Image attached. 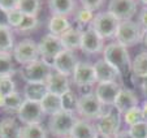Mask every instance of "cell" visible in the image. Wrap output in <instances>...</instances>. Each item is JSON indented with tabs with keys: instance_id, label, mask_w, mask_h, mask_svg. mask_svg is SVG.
<instances>
[{
	"instance_id": "obj_1",
	"label": "cell",
	"mask_w": 147,
	"mask_h": 138,
	"mask_svg": "<svg viewBox=\"0 0 147 138\" xmlns=\"http://www.w3.org/2000/svg\"><path fill=\"white\" fill-rule=\"evenodd\" d=\"M103 59L108 64H111L121 77L129 74L131 72V60L129 56L128 48L121 46L117 42L107 44L103 50Z\"/></svg>"
},
{
	"instance_id": "obj_2",
	"label": "cell",
	"mask_w": 147,
	"mask_h": 138,
	"mask_svg": "<svg viewBox=\"0 0 147 138\" xmlns=\"http://www.w3.org/2000/svg\"><path fill=\"white\" fill-rule=\"evenodd\" d=\"M77 113L81 119L85 120H99L106 113V106L98 99L95 93H85L78 97Z\"/></svg>"
},
{
	"instance_id": "obj_3",
	"label": "cell",
	"mask_w": 147,
	"mask_h": 138,
	"mask_svg": "<svg viewBox=\"0 0 147 138\" xmlns=\"http://www.w3.org/2000/svg\"><path fill=\"white\" fill-rule=\"evenodd\" d=\"M77 120L78 117L76 116V113L63 110L60 112L52 115V116H50V120H48V132L56 138L69 137Z\"/></svg>"
},
{
	"instance_id": "obj_4",
	"label": "cell",
	"mask_w": 147,
	"mask_h": 138,
	"mask_svg": "<svg viewBox=\"0 0 147 138\" xmlns=\"http://www.w3.org/2000/svg\"><path fill=\"white\" fill-rule=\"evenodd\" d=\"M143 29L141 28L138 22L133 20H125L121 21L117 29V33L115 35L116 42L124 47H133L137 43L142 42L143 39Z\"/></svg>"
},
{
	"instance_id": "obj_5",
	"label": "cell",
	"mask_w": 147,
	"mask_h": 138,
	"mask_svg": "<svg viewBox=\"0 0 147 138\" xmlns=\"http://www.w3.org/2000/svg\"><path fill=\"white\" fill-rule=\"evenodd\" d=\"M12 56H13L14 61L20 65H28L34 61L40 59V53H39L38 43H35L31 39H22L18 43L14 44V48L12 51Z\"/></svg>"
},
{
	"instance_id": "obj_6",
	"label": "cell",
	"mask_w": 147,
	"mask_h": 138,
	"mask_svg": "<svg viewBox=\"0 0 147 138\" xmlns=\"http://www.w3.org/2000/svg\"><path fill=\"white\" fill-rule=\"evenodd\" d=\"M120 22L121 21L115 14H112L109 11H106L95 14L91 26L96 30V33L103 39H108V38H115Z\"/></svg>"
},
{
	"instance_id": "obj_7",
	"label": "cell",
	"mask_w": 147,
	"mask_h": 138,
	"mask_svg": "<svg viewBox=\"0 0 147 138\" xmlns=\"http://www.w3.org/2000/svg\"><path fill=\"white\" fill-rule=\"evenodd\" d=\"M52 72L51 65L39 59V60L34 61L31 64L24 65L20 69V76L25 81V83H31V82H46Z\"/></svg>"
},
{
	"instance_id": "obj_8",
	"label": "cell",
	"mask_w": 147,
	"mask_h": 138,
	"mask_svg": "<svg viewBox=\"0 0 147 138\" xmlns=\"http://www.w3.org/2000/svg\"><path fill=\"white\" fill-rule=\"evenodd\" d=\"M39 53H40V59L52 68V63L55 57L64 50V46L61 43L60 37H56L53 34L48 33L46 35L42 37V39L38 43Z\"/></svg>"
},
{
	"instance_id": "obj_9",
	"label": "cell",
	"mask_w": 147,
	"mask_h": 138,
	"mask_svg": "<svg viewBox=\"0 0 147 138\" xmlns=\"http://www.w3.org/2000/svg\"><path fill=\"white\" fill-rule=\"evenodd\" d=\"M120 125H121V113L115 107H108L106 113L98 120L96 128L100 135L113 138L120 132Z\"/></svg>"
},
{
	"instance_id": "obj_10",
	"label": "cell",
	"mask_w": 147,
	"mask_h": 138,
	"mask_svg": "<svg viewBox=\"0 0 147 138\" xmlns=\"http://www.w3.org/2000/svg\"><path fill=\"white\" fill-rule=\"evenodd\" d=\"M104 39L96 33L91 25L83 29L82 31V41H81L80 50L83 53L87 55H96V53L103 52L104 50Z\"/></svg>"
},
{
	"instance_id": "obj_11",
	"label": "cell",
	"mask_w": 147,
	"mask_h": 138,
	"mask_svg": "<svg viewBox=\"0 0 147 138\" xmlns=\"http://www.w3.org/2000/svg\"><path fill=\"white\" fill-rule=\"evenodd\" d=\"M45 116V112L40 107V103L24 100L22 106L17 111V119L24 125L29 124H40Z\"/></svg>"
},
{
	"instance_id": "obj_12",
	"label": "cell",
	"mask_w": 147,
	"mask_h": 138,
	"mask_svg": "<svg viewBox=\"0 0 147 138\" xmlns=\"http://www.w3.org/2000/svg\"><path fill=\"white\" fill-rule=\"evenodd\" d=\"M72 80L77 87H87V86H94L96 82V76H95L94 64L86 63V61H78L73 72Z\"/></svg>"
},
{
	"instance_id": "obj_13",
	"label": "cell",
	"mask_w": 147,
	"mask_h": 138,
	"mask_svg": "<svg viewBox=\"0 0 147 138\" xmlns=\"http://www.w3.org/2000/svg\"><path fill=\"white\" fill-rule=\"evenodd\" d=\"M77 64H78V59L76 56L74 51H69L64 48L55 57V60L52 63V69L56 70V72L61 73V74L72 77Z\"/></svg>"
},
{
	"instance_id": "obj_14",
	"label": "cell",
	"mask_w": 147,
	"mask_h": 138,
	"mask_svg": "<svg viewBox=\"0 0 147 138\" xmlns=\"http://www.w3.org/2000/svg\"><path fill=\"white\" fill-rule=\"evenodd\" d=\"M121 86L117 82H98L95 86V95L106 107H113Z\"/></svg>"
},
{
	"instance_id": "obj_15",
	"label": "cell",
	"mask_w": 147,
	"mask_h": 138,
	"mask_svg": "<svg viewBox=\"0 0 147 138\" xmlns=\"http://www.w3.org/2000/svg\"><path fill=\"white\" fill-rule=\"evenodd\" d=\"M108 11L120 21L131 20V17L137 13V3L136 0H111L108 4Z\"/></svg>"
},
{
	"instance_id": "obj_16",
	"label": "cell",
	"mask_w": 147,
	"mask_h": 138,
	"mask_svg": "<svg viewBox=\"0 0 147 138\" xmlns=\"http://www.w3.org/2000/svg\"><path fill=\"white\" fill-rule=\"evenodd\" d=\"M46 85H47L48 93H53V94L57 95H63L68 91H70V82H69V77L64 76L61 73L53 70L50 73L47 81H46Z\"/></svg>"
},
{
	"instance_id": "obj_17",
	"label": "cell",
	"mask_w": 147,
	"mask_h": 138,
	"mask_svg": "<svg viewBox=\"0 0 147 138\" xmlns=\"http://www.w3.org/2000/svg\"><path fill=\"white\" fill-rule=\"evenodd\" d=\"M96 82H117V78H120V73L116 69L108 64L104 59H100L94 64Z\"/></svg>"
},
{
	"instance_id": "obj_18",
	"label": "cell",
	"mask_w": 147,
	"mask_h": 138,
	"mask_svg": "<svg viewBox=\"0 0 147 138\" xmlns=\"http://www.w3.org/2000/svg\"><path fill=\"white\" fill-rule=\"evenodd\" d=\"M137 106H138V98H137L136 93L128 87H121L113 107L121 115H124L126 111H129L133 107H137Z\"/></svg>"
},
{
	"instance_id": "obj_19",
	"label": "cell",
	"mask_w": 147,
	"mask_h": 138,
	"mask_svg": "<svg viewBox=\"0 0 147 138\" xmlns=\"http://www.w3.org/2000/svg\"><path fill=\"white\" fill-rule=\"evenodd\" d=\"M72 138H98L99 137V132H98L96 125L91 124L89 120L85 119H78L74 124L72 133H70Z\"/></svg>"
},
{
	"instance_id": "obj_20",
	"label": "cell",
	"mask_w": 147,
	"mask_h": 138,
	"mask_svg": "<svg viewBox=\"0 0 147 138\" xmlns=\"http://www.w3.org/2000/svg\"><path fill=\"white\" fill-rule=\"evenodd\" d=\"M47 93L48 89L46 82H31V83H25L22 95L25 98V100L40 103L42 99L47 95Z\"/></svg>"
},
{
	"instance_id": "obj_21",
	"label": "cell",
	"mask_w": 147,
	"mask_h": 138,
	"mask_svg": "<svg viewBox=\"0 0 147 138\" xmlns=\"http://www.w3.org/2000/svg\"><path fill=\"white\" fill-rule=\"evenodd\" d=\"M48 8L52 16L65 17H69L77 9L74 0H48Z\"/></svg>"
},
{
	"instance_id": "obj_22",
	"label": "cell",
	"mask_w": 147,
	"mask_h": 138,
	"mask_svg": "<svg viewBox=\"0 0 147 138\" xmlns=\"http://www.w3.org/2000/svg\"><path fill=\"white\" fill-rule=\"evenodd\" d=\"M82 31L83 29L81 28H70L65 34L60 37L61 43L64 46L65 50L76 51L80 50L81 47V41H82Z\"/></svg>"
},
{
	"instance_id": "obj_23",
	"label": "cell",
	"mask_w": 147,
	"mask_h": 138,
	"mask_svg": "<svg viewBox=\"0 0 147 138\" xmlns=\"http://www.w3.org/2000/svg\"><path fill=\"white\" fill-rule=\"evenodd\" d=\"M40 107L45 112V115L52 116L55 113L63 111V103H61V95L53 94V93H47L40 102Z\"/></svg>"
},
{
	"instance_id": "obj_24",
	"label": "cell",
	"mask_w": 147,
	"mask_h": 138,
	"mask_svg": "<svg viewBox=\"0 0 147 138\" xmlns=\"http://www.w3.org/2000/svg\"><path fill=\"white\" fill-rule=\"evenodd\" d=\"M0 138H21V126L13 117H4L0 121Z\"/></svg>"
},
{
	"instance_id": "obj_25",
	"label": "cell",
	"mask_w": 147,
	"mask_h": 138,
	"mask_svg": "<svg viewBox=\"0 0 147 138\" xmlns=\"http://www.w3.org/2000/svg\"><path fill=\"white\" fill-rule=\"evenodd\" d=\"M72 28L69 18L65 16H51L48 20V30L56 37H61Z\"/></svg>"
},
{
	"instance_id": "obj_26",
	"label": "cell",
	"mask_w": 147,
	"mask_h": 138,
	"mask_svg": "<svg viewBox=\"0 0 147 138\" xmlns=\"http://www.w3.org/2000/svg\"><path fill=\"white\" fill-rule=\"evenodd\" d=\"M14 48V37L12 28L0 22V52L12 53Z\"/></svg>"
},
{
	"instance_id": "obj_27",
	"label": "cell",
	"mask_w": 147,
	"mask_h": 138,
	"mask_svg": "<svg viewBox=\"0 0 147 138\" xmlns=\"http://www.w3.org/2000/svg\"><path fill=\"white\" fill-rule=\"evenodd\" d=\"M14 59L9 52H0V78L1 77H12L17 73Z\"/></svg>"
},
{
	"instance_id": "obj_28",
	"label": "cell",
	"mask_w": 147,
	"mask_h": 138,
	"mask_svg": "<svg viewBox=\"0 0 147 138\" xmlns=\"http://www.w3.org/2000/svg\"><path fill=\"white\" fill-rule=\"evenodd\" d=\"M131 73L138 78L147 76V51H142L131 60Z\"/></svg>"
},
{
	"instance_id": "obj_29",
	"label": "cell",
	"mask_w": 147,
	"mask_h": 138,
	"mask_svg": "<svg viewBox=\"0 0 147 138\" xmlns=\"http://www.w3.org/2000/svg\"><path fill=\"white\" fill-rule=\"evenodd\" d=\"M21 138H47V132L40 124L22 125Z\"/></svg>"
},
{
	"instance_id": "obj_30",
	"label": "cell",
	"mask_w": 147,
	"mask_h": 138,
	"mask_svg": "<svg viewBox=\"0 0 147 138\" xmlns=\"http://www.w3.org/2000/svg\"><path fill=\"white\" fill-rule=\"evenodd\" d=\"M94 17H95L94 12L90 11V9L83 8V7L76 9L74 12V20L78 24V28L81 29H86L87 26L91 25L92 21H94Z\"/></svg>"
},
{
	"instance_id": "obj_31",
	"label": "cell",
	"mask_w": 147,
	"mask_h": 138,
	"mask_svg": "<svg viewBox=\"0 0 147 138\" xmlns=\"http://www.w3.org/2000/svg\"><path fill=\"white\" fill-rule=\"evenodd\" d=\"M18 9L26 16H38L40 0H18Z\"/></svg>"
},
{
	"instance_id": "obj_32",
	"label": "cell",
	"mask_w": 147,
	"mask_h": 138,
	"mask_svg": "<svg viewBox=\"0 0 147 138\" xmlns=\"http://www.w3.org/2000/svg\"><path fill=\"white\" fill-rule=\"evenodd\" d=\"M61 103H63V110L72 113H77L78 108V97L72 90L61 95Z\"/></svg>"
},
{
	"instance_id": "obj_33",
	"label": "cell",
	"mask_w": 147,
	"mask_h": 138,
	"mask_svg": "<svg viewBox=\"0 0 147 138\" xmlns=\"http://www.w3.org/2000/svg\"><path fill=\"white\" fill-rule=\"evenodd\" d=\"M24 100H25L24 95H21L20 93H17V91H14L13 94L5 97V102H4V110L12 111V112H17V111L21 108Z\"/></svg>"
},
{
	"instance_id": "obj_34",
	"label": "cell",
	"mask_w": 147,
	"mask_h": 138,
	"mask_svg": "<svg viewBox=\"0 0 147 138\" xmlns=\"http://www.w3.org/2000/svg\"><path fill=\"white\" fill-rule=\"evenodd\" d=\"M122 117H124L125 124H128L129 126L136 125V124H138V122H141V121H143V120H144L143 112H142V108L138 107V106H137V107L130 108L129 111H126V112L122 115Z\"/></svg>"
},
{
	"instance_id": "obj_35",
	"label": "cell",
	"mask_w": 147,
	"mask_h": 138,
	"mask_svg": "<svg viewBox=\"0 0 147 138\" xmlns=\"http://www.w3.org/2000/svg\"><path fill=\"white\" fill-rule=\"evenodd\" d=\"M39 25V20H38V16H26L24 17L21 25L16 29L17 33L20 34H26V33H30V31L35 30Z\"/></svg>"
},
{
	"instance_id": "obj_36",
	"label": "cell",
	"mask_w": 147,
	"mask_h": 138,
	"mask_svg": "<svg viewBox=\"0 0 147 138\" xmlns=\"http://www.w3.org/2000/svg\"><path fill=\"white\" fill-rule=\"evenodd\" d=\"M24 17H25V14H24L22 12L20 11L18 8H17V9H13V11H11V12H8V13H5L7 25L11 26L12 29H14V30H16V29L18 28L20 25H21V22H22Z\"/></svg>"
},
{
	"instance_id": "obj_37",
	"label": "cell",
	"mask_w": 147,
	"mask_h": 138,
	"mask_svg": "<svg viewBox=\"0 0 147 138\" xmlns=\"http://www.w3.org/2000/svg\"><path fill=\"white\" fill-rule=\"evenodd\" d=\"M16 91V83L12 77H1L0 78V94L4 97L13 94Z\"/></svg>"
},
{
	"instance_id": "obj_38",
	"label": "cell",
	"mask_w": 147,
	"mask_h": 138,
	"mask_svg": "<svg viewBox=\"0 0 147 138\" xmlns=\"http://www.w3.org/2000/svg\"><path fill=\"white\" fill-rule=\"evenodd\" d=\"M129 132L134 138H147V120L129 126Z\"/></svg>"
},
{
	"instance_id": "obj_39",
	"label": "cell",
	"mask_w": 147,
	"mask_h": 138,
	"mask_svg": "<svg viewBox=\"0 0 147 138\" xmlns=\"http://www.w3.org/2000/svg\"><path fill=\"white\" fill-rule=\"evenodd\" d=\"M18 8V0H0V12L8 13Z\"/></svg>"
},
{
	"instance_id": "obj_40",
	"label": "cell",
	"mask_w": 147,
	"mask_h": 138,
	"mask_svg": "<svg viewBox=\"0 0 147 138\" xmlns=\"http://www.w3.org/2000/svg\"><path fill=\"white\" fill-rule=\"evenodd\" d=\"M80 3H81V5H82L83 8L90 9V11L95 12L103 5L104 0H80Z\"/></svg>"
},
{
	"instance_id": "obj_41",
	"label": "cell",
	"mask_w": 147,
	"mask_h": 138,
	"mask_svg": "<svg viewBox=\"0 0 147 138\" xmlns=\"http://www.w3.org/2000/svg\"><path fill=\"white\" fill-rule=\"evenodd\" d=\"M139 21L138 24L141 25V28L143 29V31L147 30V7H144V8H142L141 13H139Z\"/></svg>"
},
{
	"instance_id": "obj_42",
	"label": "cell",
	"mask_w": 147,
	"mask_h": 138,
	"mask_svg": "<svg viewBox=\"0 0 147 138\" xmlns=\"http://www.w3.org/2000/svg\"><path fill=\"white\" fill-rule=\"evenodd\" d=\"M113 138H134V137L131 135V133L128 129V130H120Z\"/></svg>"
},
{
	"instance_id": "obj_43",
	"label": "cell",
	"mask_w": 147,
	"mask_h": 138,
	"mask_svg": "<svg viewBox=\"0 0 147 138\" xmlns=\"http://www.w3.org/2000/svg\"><path fill=\"white\" fill-rule=\"evenodd\" d=\"M142 82H141V90H142V94H143V97L146 98L147 100V76L143 78H141Z\"/></svg>"
},
{
	"instance_id": "obj_44",
	"label": "cell",
	"mask_w": 147,
	"mask_h": 138,
	"mask_svg": "<svg viewBox=\"0 0 147 138\" xmlns=\"http://www.w3.org/2000/svg\"><path fill=\"white\" fill-rule=\"evenodd\" d=\"M142 112H143L144 120H147V100H146V102H144V104L142 106Z\"/></svg>"
},
{
	"instance_id": "obj_45",
	"label": "cell",
	"mask_w": 147,
	"mask_h": 138,
	"mask_svg": "<svg viewBox=\"0 0 147 138\" xmlns=\"http://www.w3.org/2000/svg\"><path fill=\"white\" fill-rule=\"evenodd\" d=\"M4 102H5V97L0 94V108H4Z\"/></svg>"
},
{
	"instance_id": "obj_46",
	"label": "cell",
	"mask_w": 147,
	"mask_h": 138,
	"mask_svg": "<svg viewBox=\"0 0 147 138\" xmlns=\"http://www.w3.org/2000/svg\"><path fill=\"white\" fill-rule=\"evenodd\" d=\"M142 42H143V43L147 46V30L143 33V39H142Z\"/></svg>"
},
{
	"instance_id": "obj_47",
	"label": "cell",
	"mask_w": 147,
	"mask_h": 138,
	"mask_svg": "<svg viewBox=\"0 0 147 138\" xmlns=\"http://www.w3.org/2000/svg\"><path fill=\"white\" fill-rule=\"evenodd\" d=\"M141 3H143V4H144V5H146V7H147V0H141Z\"/></svg>"
},
{
	"instance_id": "obj_48",
	"label": "cell",
	"mask_w": 147,
	"mask_h": 138,
	"mask_svg": "<svg viewBox=\"0 0 147 138\" xmlns=\"http://www.w3.org/2000/svg\"><path fill=\"white\" fill-rule=\"evenodd\" d=\"M98 138H107V137H104V135H100V134H99V137H98Z\"/></svg>"
},
{
	"instance_id": "obj_49",
	"label": "cell",
	"mask_w": 147,
	"mask_h": 138,
	"mask_svg": "<svg viewBox=\"0 0 147 138\" xmlns=\"http://www.w3.org/2000/svg\"><path fill=\"white\" fill-rule=\"evenodd\" d=\"M65 138H72V137H70V135H69V137H65Z\"/></svg>"
}]
</instances>
